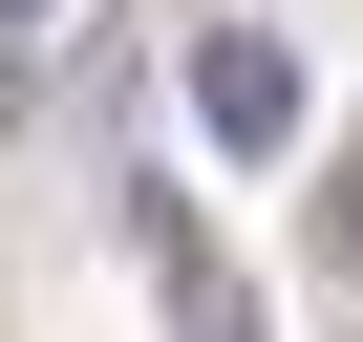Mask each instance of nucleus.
Masks as SVG:
<instances>
[{
	"label": "nucleus",
	"instance_id": "f257e3e1",
	"mask_svg": "<svg viewBox=\"0 0 363 342\" xmlns=\"http://www.w3.org/2000/svg\"><path fill=\"white\" fill-rule=\"evenodd\" d=\"M193 128L214 150H299V43L278 22H193Z\"/></svg>",
	"mask_w": 363,
	"mask_h": 342
},
{
	"label": "nucleus",
	"instance_id": "20e7f679",
	"mask_svg": "<svg viewBox=\"0 0 363 342\" xmlns=\"http://www.w3.org/2000/svg\"><path fill=\"white\" fill-rule=\"evenodd\" d=\"M0 22H65V0H0Z\"/></svg>",
	"mask_w": 363,
	"mask_h": 342
},
{
	"label": "nucleus",
	"instance_id": "7ed1b4c3",
	"mask_svg": "<svg viewBox=\"0 0 363 342\" xmlns=\"http://www.w3.org/2000/svg\"><path fill=\"white\" fill-rule=\"evenodd\" d=\"M320 257H342V278H363V171H342V193H320Z\"/></svg>",
	"mask_w": 363,
	"mask_h": 342
},
{
	"label": "nucleus",
	"instance_id": "f03ea898",
	"mask_svg": "<svg viewBox=\"0 0 363 342\" xmlns=\"http://www.w3.org/2000/svg\"><path fill=\"white\" fill-rule=\"evenodd\" d=\"M128 257H150V299H171V342H257V278H235V257H214L193 214H171V193L128 214Z\"/></svg>",
	"mask_w": 363,
	"mask_h": 342
}]
</instances>
